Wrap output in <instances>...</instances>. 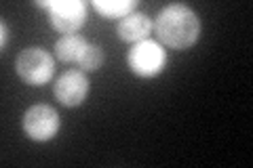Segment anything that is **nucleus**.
<instances>
[{
    "label": "nucleus",
    "mask_w": 253,
    "mask_h": 168,
    "mask_svg": "<svg viewBox=\"0 0 253 168\" xmlns=\"http://www.w3.org/2000/svg\"><path fill=\"white\" fill-rule=\"evenodd\" d=\"M154 30L163 46H169L173 51H186L201 38V17L192 6L171 2L158 11Z\"/></svg>",
    "instance_id": "1"
},
{
    "label": "nucleus",
    "mask_w": 253,
    "mask_h": 168,
    "mask_svg": "<svg viewBox=\"0 0 253 168\" xmlns=\"http://www.w3.org/2000/svg\"><path fill=\"white\" fill-rule=\"evenodd\" d=\"M15 74L28 86L49 84L55 76V55L42 46H28L15 59Z\"/></svg>",
    "instance_id": "2"
},
{
    "label": "nucleus",
    "mask_w": 253,
    "mask_h": 168,
    "mask_svg": "<svg viewBox=\"0 0 253 168\" xmlns=\"http://www.w3.org/2000/svg\"><path fill=\"white\" fill-rule=\"evenodd\" d=\"M165 66H167V51L158 40L146 38L133 44L131 51L126 53V67L137 78H156L158 74H163Z\"/></svg>",
    "instance_id": "3"
},
{
    "label": "nucleus",
    "mask_w": 253,
    "mask_h": 168,
    "mask_svg": "<svg viewBox=\"0 0 253 168\" xmlns=\"http://www.w3.org/2000/svg\"><path fill=\"white\" fill-rule=\"evenodd\" d=\"M38 6L49 11V23L55 32L78 34L86 21V2L83 0H41Z\"/></svg>",
    "instance_id": "4"
},
{
    "label": "nucleus",
    "mask_w": 253,
    "mask_h": 168,
    "mask_svg": "<svg viewBox=\"0 0 253 168\" xmlns=\"http://www.w3.org/2000/svg\"><path fill=\"white\" fill-rule=\"evenodd\" d=\"M21 129L30 141L46 143L57 137L61 129V118L55 107L46 105V103H36L26 109L21 118Z\"/></svg>",
    "instance_id": "5"
},
{
    "label": "nucleus",
    "mask_w": 253,
    "mask_h": 168,
    "mask_svg": "<svg viewBox=\"0 0 253 168\" xmlns=\"http://www.w3.org/2000/svg\"><path fill=\"white\" fill-rule=\"evenodd\" d=\"M89 80H86L83 69H66L55 78L53 95L63 107H81L84 99L89 97Z\"/></svg>",
    "instance_id": "6"
},
{
    "label": "nucleus",
    "mask_w": 253,
    "mask_h": 168,
    "mask_svg": "<svg viewBox=\"0 0 253 168\" xmlns=\"http://www.w3.org/2000/svg\"><path fill=\"white\" fill-rule=\"evenodd\" d=\"M152 30H154V21L141 11H133L131 15H126L125 19L116 23L118 38L129 44H137L141 40H146Z\"/></svg>",
    "instance_id": "7"
},
{
    "label": "nucleus",
    "mask_w": 253,
    "mask_h": 168,
    "mask_svg": "<svg viewBox=\"0 0 253 168\" xmlns=\"http://www.w3.org/2000/svg\"><path fill=\"white\" fill-rule=\"evenodd\" d=\"M89 44V40L81 34H68V36H59L55 42L53 51H55V59H59L61 63H78V59L83 57V53Z\"/></svg>",
    "instance_id": "8"
},
{
    "label": "nucleus",
    "mask_w": 253,
    "mask_h": 168,
    "mask_svg": "<svg viewBox=\"0 0 253 168\" xmlns=\"http://www.w3.org/2000/svg\"><path fill=\"white\" fill-rule=\"evenodd\" d=\"M93 9L104 19L121 21L126 15L137 11V0H93Z\"/></svg>",
    "instance_id": "9"
},
{
    "label": "nucleus",
    "mask_w": 253,
    "mask_h": 168,
    "mask_svg": "<svg viewBox=\"0 0 253 168\" xmlns=\"http://www.w3.org/2000/svg\"><path fill=\"white\" fill-rule=\"evenodd\" d=\"M76 66L83 71H97L101 66H104V51H101V46L95 44V42H89Z\"/></svg>",
    "instance_id": "10"
},
{
    "label": "nucleus",
    "mask_w": 253,
    "mask_h": 168,
    "mask_svg": "<svg viewBox=\"0 0 253 168\" xmlns=\"http://www.w3.org/2000/svg\"><path fill=\"white\" fill-rule=\"evenodd\" d=\"M0 30H2V36H0V49L6 51L9 40H11V30H9V26H6V21H0Z\"/></svg>",
    "instance_id": "11"
}]
</instances>
